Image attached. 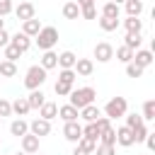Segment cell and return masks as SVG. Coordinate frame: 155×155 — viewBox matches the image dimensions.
<instances>
[{
    "label": "cell",
    "mask_w": 155,
    "mask_h": 155,
    "mask_svg": "<svg viewBox=\"0 0 155 155\" xmlns=\"http://www.w3.org/2000/svg\"><path fill=\"white\" fill-rule=\"evenodd\" d=\"M92 155H116V148L114 145H107V143H97V148H94Z\"/></svg>",
    "instance_id": "74e56055"
},
{
    "label": "cell",
    "mask_w": 155,
    "mask_h": 155,
    "mask_svg": "<svg viewBox=\"0 0 155 155\" xmlns=\"http://www.w3.org/2000/svg\"><path fill=\"white\" fill-rule=\"evenodd\" d=\"M94 58H97L99 63H109V61L114 58V46H111L109 41H99V44L94 46Z\"/></svg>",
    "instance_id": "5b68a950"
},
{
    "label": "cell",
    "mask_w": 155,
    "mask_h": 155,
    "mask_svg": "<svg viewBox=\"0 0 155 155\" xmlns=\"http://www.w3.org/2000/svg\"><path fill=\"white\" fill-rule=\"evenodd\" d=\"M34 41H36V46L41 51H48V48H53L58 44V29L56 27H41L39 34L34 36Z\"/></svg>",
    "instance_id": "7a4b0ae2"
},
{
    "label": "cell",
    "mask_w": 155,
    "mask_h": 155,
    "mask_svg": "<svg viewBox=\"0 0 155 155\" xmlns=\"http://www.w3.org/2000/svg\"><path fill=\"white\" fill-rule=\"evenodd\" d=\"M97 140H99V143H107V145H116V128H114V126L104 128V131L99 133Z\"/></svg>",
    "instance_id": "d4e9b609"
},
{
    "label": "cell",
    "mask_w": 155,
    "mask_h": 155,
    "mask_svg": "<svg viewBox=\"0 0 155 155\" xmlns=\"http://www.w3.org/2000/svg\"><path fill=\"white\" fill-rule=\"evenodd\" d=\"M82 136L97 140V138H99V126H97V121H87V126H82Z\"/></svg>",
    "instance_id": "83f0119b"
},
{
    "label": "cell",
    "mask_w": 155,
    "mask_h": 155,
    "mask_svg": "<svg viewBox=\"0 0 155 155\" xmlns=\"http://www.w3.org/2000/svg\"><path fill=\"white\" fill-rule=\"evenodd\" d=\"M0 143H2V140H0Z\"/></svg>",
    "instance_id": "9f6ffc18"
},
{
    "label": "cell",
    "mask_w": 155,
    "mask_h": 155,
    "mask_svg": "<svg viewBox=\"0 0 155 155\" xmlns=\"http://www.w3.org/2000/svg\"><path fill=\"white\" fill-rule=\"evenodd\" d=\"M124 5H126V15L128 17H138L143 12V0H126Z\"/></svg>",
    "instance_id": "484cf974"
},
{
    "label": "cell",
    "mask_w": 155,
    "mask_h": 155,
    "mask_svg": "<svg viewBox=\"0 0 155 155\" xmlns=\"http://www.w3.org/2000/svg\"><path fill=\"white\" fill-rule=\"evenodd\" d=\"M68 97H70L68 104H73L75 109H82V107H87V104H94L97 92H94V87H73Z\"/></svg>",
    "instance_id": "6da1fadb"
},
{
    "label": "cell",
    "mask_w": 155,
    "mask_h": 155,
    "mask_svg": "<svg viewBox=\"0 0 155 155\" xmlns=\"http://www.w3.org/2000/svg\"><path fill=\"white\" fill-rule=\"evenodd\" d=\"M10 114H12V102L0 97V116H10Z\"/></svg>",
    "instance_id": "7bdbcfd3"
},
{
    "label": "cell",
    "mask_w": 155,
    "mask_h": 155,
    "mask_svg": "<svg viewBox=\"0 0 155 155\" xmlns=\"http://www.w3.org/2000/svg\"><path fill=\"white\" fill-rule=\"evenodd\" d=\"M124 116H126V126H128V128H136V126H140V124H145L140 114H124Z\"/></svg>",
    "instance_id": "60d3db41"
},
{
    "label": "cell",
    "mask_w": 155,
    "mask_h": 155,
    "mask_svg": "<svg viewBox=\"0 0 155 155\" xmlns=\"http://www.w3.org/2000/svg\"><path fill=\"white\" fill-rule=\"evenodd\" d=\"M73 70H75V75H78V78H90V75H92V70H94V63H92L90 58H78V61H75V65H73Z\"/></svg>",
    "instance_id": "52a82bcc"
},
{
    "label": "cell",
    "mask_w": 155,
    "mask_h": 155,
    "mask_svg": "<svg viewBox=\"0 0 155 155\" xmlns=\"http://www.w3.org/2000/svg\"><path fill=\"white\" fill-rule=\"evenodd\" d=\"M143 70H145V68L136 65L133 61H131V63H126V75H128V78H140V75H143Z\"/></svg>",
    "instance_id": "ab89813d"
},
{
    "label": "cell",
    "mask_w": 155,
    "mask_h": 155,
    "mask_svg": "<svg viewBox=\"0 0 155 155\" xmlns=\"http://www.w3.org/2000/svg\"><path fill=\"white\" fill-rule=\"evenodd\" d=\"M140 44H143V36H140V31H126L124 46H128L131 51H138V48H140Z\"/></svg>",
    "instance_id": "2e32d148"
},
{
    "label": "cell",
    "mask_w": 155,
    "mask_h": 155,
    "mask_svg": "<svg viewBox=\"0 0 155 155\" xmlns=\"http://www.w3.org/2000/svg\"><path fill=\"white\" fill-rule=\"evenodd\" d=\"M0 80H2V75H0Z\"/></svg>",
    "instance_id": "11a10c76"
},
{
    "label": "cell",
    "mask_w": 155,
    "mask_h": 155,
    "mask_svg": "<svg viewBox=\"0 0 155 155\" xmlns=\"http://www.w3.org/2000/svg\"><path fill=\"white\" fill-rule=\"evenodd\" d=\"M27 102H29V109H39V107L46 102V94L41 92V87H39V90H29V97H27Z\"/></svg>",
    "instance_id": "ac0fdd59"
},
{
    "label": "cell",
    "mask_w": 155,
    "mask_h": 155,
    "mask_svg": "<svg viewBox=\"0 0 155 155\" xmlns=\"http://www.w3.org/2000/svg\"><path fill=\"white\" fill-rule=\"evenodd\" d=\"M75 61H78V56H75L73 51H63V53H58V68H73Z\"/></svg>",
    "instance_id": "7402d4cb"
},
{
    "label": "cell",
    "mask_w": 155,
    "mask_h": 155,
    "mask_svg": "<svg viewBox=\"0 0 155 155\" xmlns=\"http://www.w3.org/2000/svg\"><path fill=\"white\" fill-rule=\"evenodd\" d=\"M44 70H51V68H58V53H53L51 48L48 51H44V56H41V63H39Z\"/></svg>",
    "instance_id": "e0dca14e"
},
{
    "label": "cell",
    "mask_w": 155,
    "mask_h": 155,
    "mask_svg": "<svg viewBox=\"0 0 155 155\" xmlns=\"http://www.w3.org/2000/svg\"><path fill=\"white\" fill-rule=\"evenodd\" d=\"M116 143H119V145H124V148H131V145H133V133H131V128H128V126L116 128Z\"/></svg>",
    "instance_id": "4fadbf2b"
},
{
    "label": "cell",
    "mask_w": 155,
    "mask_h": 155,
    "mask_svg": "<svg viewBox=\"0 0 155 155\" xmlns=\"http://www.w3.org/2000/svg\"><path fill=\"white\" fill-rule=\"evenodd\" d=\"M99 27H102V31H116L119 29V17H99Z\"/></svg>",
    "instance_id": "cb8c5ba5"
},
{
    "label": "cell",
    "mask_w": 155,
    "mask_h": 155,
    "mask_svg": "<svg viewBox=\"0 0 155 155\" xmlns=\"http://www.w3.org/2000/svg\"><path fill=\"white\" fill-rule=\"evenodd\" d=\"M114 53H116V61H121V63H131L133 61V51L128 46H119Z\"/></svg>",
    "instance_id": "f546056e"
},
{
    "label": "cell",
    "mask_w": 155,
    "mask_h": 155,
    "mask_svg": "<svg viewBox=\"0 0 155 155\" xmlns=\"http://www.w3.org/2000/svg\"><path fill=\"white\" fill-rule=\"evenodd\" d=\"M75 70L73 68H61V73H58V80L61 82H68V85H75Z\"/></svg>",
    "instance_id": "4dcf8cb0"
},
{
    "label": "cell",
    "mask_w": 155,
    "mask_h": 155,
    "mask_svg": "<svg viewBox=\"0 0 155 155\" xmlns=\"http://www.w3.org/2000/svg\"><path fill=\"white\" fill-rule=\"evenodd\" d=\"M19 140H22V150H24V153H29V155L39 153V136H34V133H24Z\"/></svg>",
    "instance_id": "9c48e42d"
},
{
    "label": "cell",
    "mask_w": 155,
    "mask_h": 155,
    "mask_svg": "<svg viewBox=\"0 0 155 155\" xmlns=\"http://www.w3.org/2000/svg\"><path fill=\"white\" fill-rule=\"evenodd\" d=\"M124 27H126V31H140L143 29V22L138 17H126L124 19Z\"/></svg>",
    "instance_id": "d6a6232c"
},
{
    "label": "cell",
    "mask_w": 155,
    "mask_h": 155,
    "mask_svg": "<svg viewBox=\"0 0 155 155\" xmlns=\"http://www.w3.org/2000/svg\"><path fill=\"white\" fill-rule=\"evenodd\" d=\"M7 44H10V34H7L5 29H0V48H5Z\"/></svg>",
    "instance_id": "bcb514c9"
},
{
    "label": "cell",
    "mask_w": 155,
    "mask_h": 155,
    "mask_svg": "<svg viewBox=\"0 0 155 155\" xmlns=\"http://www.w3.org/2000/svg\"><path fill=\"white\" fill-rule=\"evenodd\" d=\"M145 145H148V150H155V133L148 131V136H145Z\"/></svg>",
    "instance_id": "f6af8a7d"
},
{
    "label": "cell",
    "mask_w": 155,
    "mask_h": 155,
    "mask_svg": "<svg viewBox=\"0 0 155 155\" xmlns=\"http://www.w3.org/2000/svg\"><path fill=\"white\" fill-rule=\"evenodd\" d=\"M53 90H56V94H58V97H68V94H70V90H73V85H68V82H61V80H56Z\"/></svg>",
    "instance_id": "8d00e7d4"
},
{
    "label": "cell",
    "mask_w": 155,
    "mask_h": 155,
    "mask_svg": "<svg viewBox=\"0 0 155 155\" xmlns=\"http://www.w3.org/2000/svg\"><path fill=\"white\" fill-rule=\"evenodd\" d=\"M80 116H82L85 121H97V119L102 116V111H99L94 104H87V107H82V109H80Z\"/></svg>",
    "instance_id": "603a6c76"
},
{
    "label": "cell",
    "mask_w": 155,
    "mask_h": 155,
    "mask_svg": "<svg viewBox=\"0 0 155 155\" xmlns=\"http://www.w3.org/2000/svg\"><path fill=\"white\" fill-rule=\"evenodd\" d=\"M46 73H48V70H44L41 65H31V68L27 70V75H24V87H27V90H39V87L46 82Z\"/></svg>",
    "instance_id": "3957f363"
},
{
    "label": "cell",
    "mask_w": 155,
    "mask_h": 155,
    "mask_svg": "<svg viewBox=\"0 0 155 155\" xmlns=\"http://www.w3.org/2000/svg\"><path fill=\"white\" fill-rule=\"evenodd\" d=\"M0 126H2V116H0Z\"/></svg>",
    "instance_id": "f5cc1de1"
},
{
    "label": "cell",
    "mask_w": 155,
    "mask_h": 155,
    "mask_svg": "<svg viewBox=\"0 0 155 155\" xmlns=\"http://www.w3.org/2000/svg\"><path fill=\"white\" fill-rule=\"evenodd\" d=\"M34 155H41V153H34Z\"/></svg>",
    "instance_id": "db71d44e"
},
{
    "label": "cell",
    "mask_w": 155,
    "mask_h": 155,
    "mask_svg": "<svg viewBox=\"0 0 155 155\" xmlns=\"http://www.w3.org/2000/svg\"><path fill=\"white\" fill-rule=\"evenodd\" d=\"M12 12L17 15L19 22H24V19H31V17H34V5H31V2H19Z\"/></svg>",
    "instance_id": "8fae6325"
},
{
    "label": "cell",
    "mask_w": 155,
    "mask_h": 155,
    "mask_svg": "<svg viewBox=\"0 0 155 155\" xmlns=\"http://www.w3.org/2000/svg\"><path fill=\"white\" fill-rule=\"evenodd\" d=\"M133 63L140 65V68H148V65L153 63V51H145V48L133 51Z\"/></svg>",
    "instance_id": "7c38bea8"
},
{
    "label": "cell",
    "mask_w": 155,
    "mask_h": 155,
    "mask_svg": "<svg viewBox=\"0 0 155 155\" xmlns=\"http://www.w3.org/2000/svg\"><path fill=\"white\" fill-rule=\"evenodd\" d=\"M10 44H12V46H17V48L24 53V51H29V46H31V36H27L24 31H17V34H12V36H10Z\"/></svg>",
    "instance_id": "30bf717a"
},
{
    "label": "cell",
    "mask_w": 155,
    "mask_h": 155,
    "mask_svg": "<svg viewBox=\"0 0 155 155\" xmlns=\"http://www.w3.org/2000/svg\"><path fill=\"white\" fill-rule=\"evenodd\" d=\"M143 121H153L155 119V99H148L145 104H143Z\"/></svg>",
    "instance_id": "1f68e13d"
},
{
    "label": "cell",
    "mask_w": 155,
    "mask_h": 155,
    "mask_svg": "<svg viewBox=\"0 0 155 155\" xmlns=\"http://www.w3.org/2000/svg\"><path fill=\"white\" fill-rule=\"evenodd\" d=\"M12 111L17 114V116H27L31 109H29V102H27V97H17L15 102H12Z\"/></svg>",
    "instance_id": "ffe728a7"
},
{
    "label": "cell",
    "mask_w": 155,
    "mask_h": 155,
    "mask_svg": "<svg viewBox=\"0 0 155 155\" xmlns=\"http://www.w3.org/2000/svg\"><path fill=\"white\" fill-rule=\"evenodd\" d=\"M17 155H29V153H24V150H22V153H17Z\"/></svg>",
    "instance_id": "816d5d0a"
},
{
    "label": "cell",
    "mask_w": 155,
    "mask_h": 155,
    "mask_svg": "<svg viewBox=\"0 0 155 155\" xmlns=\"http://www.w3.org/2000/svg\"><path fill=\"white\" fill-rule=\"evenodd\" d=\"M102 15H104V17H119V5L111 2V0L104 2V5H102Z\"/></svg>",
    "instance_id": "d590c367"
},
{
    "label": "cell",
    "mask_w": 155,
    "mask_h": 155,
    "mask_svg": "<svg viewBox=\"0 0 155 155\" xmlns=\"http://www.w3.org/2000/svg\"><path fill=\"white\" fill-rule=\"evenodd\" d=\"M15 10V5H12V0H0V17H5V15H10Z\"/></svg>",
    "instance_id": "ee69618b"
},
{
    "label": "cell",
    "mask_w": 155,
    "mask_h": 155,
    "mask_svg": "<svg viewBox=\"0 0 155 155\" xmlns=\"http://www.w3.org/2000/svg\"><path fill=\"white\" fill-rule=\"evenodd\" d=\"M39 116L46 119V121L56 119V116H58V104H53V102H44V104L39 107Z\"/></svg>",
    "instance_id": "5bb4252c"
},
{
    "label": "cell",
    "mask_w": 155,
    "mask_h": 155,
    "mask_svg": "<svg viewBox=\"0 0 155 155\" xmlns=\"http://www.w3.org/2000/svg\"><path fill=\"white\" fill-rule=\"evenodd\" d=\"M111 2H116V5H121V2H126V0H111Z\"/></svg>",
    "instance_id": "f907efd6"
},
{
    "label": "cell",
    "mask_w": 155,
    "mask_h": 155,
    "mask_svg": "<svg viewBox=\"0 0 155 155\" xmlns=\"http://www.w3.org/2000/svg\"><path fill=\"white\" fill-rule=\"evenodd\" d=\"M0 29H5V19L2 17H0Z\"/></svg>",
    "instance_id": "681fc988"
},
{
    "label": "cell",
    "mask_w": 155,
    "mask_h": 155,
    "mask_svg": "<svg viewBox=\"0 0 155 155\" xmlns=\"http://www.w3.org/2000/svg\"><path fill=\"white\" fill-rule=\"evenodd\" d=\"M126 111H128L126 97H111V99L104 104V116H109V119H119V116H124Z\"/></svg>",
    "instance_id": "277c9868"
},
{
    "label": "cell",
    "mask_w": 155,
    "mask_h": 155,
    "mask_svg": "<svg viewBox=\"0 0 155 155\" xmlns=\"http://www.w3.org/2000/svg\"><path fill=\"white\" fill-rule=\"evenodd\" d=\"M19 56H22V51H19L17 46H12V44H7V46H5V56H2L5 61H12V63H17V58H19Z\"/></svg>",
    "instance_id": "836d02e7"
},
{
    "label": "cell",
    "mask_w": 155,
    "mask_h": 155,
    "mask_svg": "<svg viewBox=\"0 0 155 155\" xmlns=\"http://www.w3.org/2000/svg\"><path fill=\"white\" fill-rule=\"evenodd\" d=\"M75 2H78V7H85V5H92L94 0H75Z\"/></svg>",
    "instance_id": "c3c4849f"
},
{
    "label": "cell",
    "mask_w": 155,
    "mask_h": 155,
    "mask_svg": "<svg viewBox=\"0 0 155 155\" xmlns=\"http://www.w3.org/2000/svg\"><path fill=\"white\" fill-rule=\"evenodd\" d=\"M41 27H44V24H41L36 17H31V19H24V22H22V31H24L27 36H36Z\"/></svg>",
    "instance_id": "9a60e30c"
},
{
    "label": "cell",
    "mask_w": 155,
    "mask_h": 155,
    "mask_svg": "<svg viewBox=\"0 0 155 155\" xmlns=\"http://www.w3.org/2000/svg\"><path fill=\"white\" fill-rule=\"evenodd\" d=\"M0 75L2 78H15L17 75V65L12 61H0Z\"/></svg>",
    "instance_id": "f1b7e54d"
},
{
    "label": "cell",
    "mask_w": 155,
    "mask_h": 155,
    "mask_svg": "<svg viewBox=\"0 0 155 155\" xmlns=\"http://www.w3.org/2000/svg\"><path fill=\"white\" fill-rule=\"evenodd\" d=\"M29 133H34V136H39V138H41V136H48V133H51V121H46V119H41V116L34 119V121L29 124Z\"/></svg>",
    "instance_id": "ba28073f"
},
{
    "label": "cell",
    "mask_w": 155,
    "mask_h": 155,
    "mask_svg": "<svg viewBox=\"0 0 155 155\" xmlns=\"http://www.w3.org/2000/svg\"><path fill=\"white\" fill-rule=\"evenodd\" d=\"M63 17H65V19H78V17H80L78 2H65V5H63Z\"/></svg>",
    "instance_id": "4316f807"
},
{
    "label": "cell",
    "mask_w": 155,
    "mask_h": 155,
    "mask_svg": "<svg viewBox=\"0 0 155 155\" xmlns=\"http://www.w3.org/2000/svg\"><path fill=\"white\" fill-rule=\"evenodd\" d=\"M73 155H92V153H87V150H82L80 145H75V150H73Z\"/></svg>",
    "instance_id": "7dc6e473"
},
{
    "label": "cell",
    "mask_w": 155,
    "mask_h": 155,
    "mask_svg": "<svg viewBox=\"0 0 155 155\" xmlns=\"http://www.w3.org/2000/svg\"><path fill=\"white\" fill-rule=\"evenodd\" d=\"M75 145H80V148H82V150H87V153H94V148H97V140H92V138H85V136H82V138L75 143Z\"/></svg>",
    "instance_id": "b9f144b4"
},
{
    "label": "cell",
    "mask_w": 155,
    "mask_h": 155,
    "mask_svg": "<svg viewBox=\"0 0 155 155\" xmlns=\"http://www.w3.org/2000/svg\"><path fill=\"white\" fill-rule=\"evenodd\" d=\"M10 133H12V136H17V138H22L24 133H29V124H27L24 119H17V121H12V124H10Z\"/></svg>",
    "instance_id": "44dd1931"
},
{
    "label": "cell",
    "mask_w": 155,
    "mask_h": 155,
    "mask_svg": "<svg viewBox=\"0 0 155 155\" xmlns=\"http://www.w3.org/2000/svg\"><path fill=\"white\" fill-rule=\"evenodd\" d=\"M63 136H65V140L78 143V140L82 138V126H80L78 121H65V126H63Z\"/></svg>",
    "instance_id": "8992f818"
},
{
    "label": "cell",
    "mask_w": 155,
    "mask_h": 155,
    "mask_svg": "<svg viewBox=\"0 0 155 155\" xmlns=\"http://www.w3.org/2000/svg\"><path fill=\"white\" fill-rule=\"evenodd\" d=\"M80 17H85V19H94V17H97V5L92 2V5L80 7Z\"/></svg>",
    "instance_id": "f35d334b"
},
{
    "label": "cell",
    "mask_w": 155,
    "mask_h": 155,
    "mask_svg": "<svg viewBox=\"0 0 155 155\" xmlns=\"http://www.w3.org/2000/svg\"><path fill=\"white\" fill-rule=\"evenodd\" d=\"M131 133H133V143H143V140H145V136H148V126H145V124H140V126L131 128Z\"/></svg>",
    "instance_id": "e575fe53"
},
{
    "label": "cell",
    "mask_w": 155,
    "mask_h": 155,
    "mask_svg": "<svg viewBox=\"0 0 155 155\" xmlns=\"http://www.w3.org/2000/svg\"><path fill=\"white\" fill-rule=\"evenodd\" d=\"M58 116H61L63 121H78V116H80V109H75L73 104H63V107L58 109Z\"/></svg>",
    "instance_id": "d6986e66"
}]
</instances>
